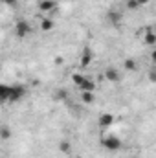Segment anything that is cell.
Here are the masks:
<instances>
[{
	"mask_svg": "<svg viewBox=\"0 0 156 158\" xmlns=\"http://www.w3.org/2000/svg\"><path fill=\"white\" fill-rule=\"evenodd\" d=\"M0 127H2V125H0Z\"/></svg>",
	"mask_w": 156,
	"mask_h": 158,
	"instance_id": "obj_25",
	"label": "cell"
},
{
	"mask_svg": "<svg viewBox=\"0 0 156 158\" xmlns=\"http://www.w3.org/2000/svg\"><path fill=\"white\" fill-rule=\"evenodd\" d=\"M81 101L84 105H92L96 101V94L94 92H81Z\"/></svg>",
	"mask_w": 156,
	"mask_h": 158,
	"instance_id": "obj_13",
	"label": "cell"
},
{
	"mask_svg": "<svg viewBox=\"0 0 156 158\" xmlns=\"http://www.w3.org/2000/svg\"><path fill=\"white\" fill-rule=\"evenodd\" d=\"M125 6H127V9H129V11H136V9H140V6L136 4V0H127V2H125Z\"/></svg>",
	"mask_w": 156,
	"mask_h": 158,
	"instance_id": "obj_18",
	"label": "cell"
},
{
	"mask_svg": "<svg viewBox=\"0 0 156 158\" xmlns=\"http://www.w3.org/2000/svg\"><path fill=\"white\" fill-rule=\"evenodd\" d=\"M83 77H84V74H81V72H74V74H72V83H74L76 86H79V83L83 81Z\"/></svg>",
	"mask_w": 156,
	"mask_h": 158,
	"instance_id": "obj_17",
	"label": "cell"
},
{
	"mask_svg": "<svg viewBox=\"0 0 156 158\" xmlns=\"http://www.w3.org/2000/svg\"><path fill=\"white\" fill-rule=\"evenodd\" d=\"M30 35H31V24H30V20H24V19L17 20V24H15V37L17 39H26Z\"/></svg>",
	"mask_w": 156,
	"mask_h": 158,
	"instance_id": "obj_2",
	"label": "cell"
},
{
	"mask_svg": "<svg viewBox=\"0 0 156 158\" xmlns=\"http://www.w3.org/2000/svg\"><path fill=\"white\" fill-rule=\"evenodd\" d=\"M114 121H116V118H114L112 112H101V114L97 116V125H99L101 129H109V127H112Z\"/></svg>",
	"mask_w": 156,
	"mask_h": 158,
	"instance_id": "obj_6",
	"label": "cell"
},
{
	"mask_svg": "<svg viewBox=\"0 0 156 158\" xmlns=\"http://www.w3.org/2000/svg\"><path fill=\"white\" fill-rule=\"evenodd\" d=\"M11 136H13V131H11L7 125H2V127H0V140H2V142H7Z\"/></svg>",
	"mask_w": 156,
	"mask_h": 158,
	"instance_id": "obj_14",
	"label": "cell"
},
{
	"mask_svg": "<svg viewBox=\"0 0 156 158\" xmlns=\"http://www.w3.org/2000/svg\"><path fill=\"white\" fill-rule=\"evenodd\" d=\"M55 98H57V99H64V98H66V92H64V90H59Z\"/></svg>",
	"mask_w": 156,
	"mask_h": 158,
	"instance_id": "obj_20",
	"label": "cell"
},
{
	"mask_svg": "<svg viewBox=\"0 0 156 158\" xmlns=\"http://www.w3.org/2000/svg\"><path fill=\"white\" fill-rule=\"evenodd\" d=\"M9 94H11V85L0 83V103H9Z\"/></svg>",
	"mask_w": 156,
	"mask_h": 158,
	"instance_id": "obj_11",
	"label": "cell"
},
{
	"mask_svg": "<svg viewBox=\"0 0 156 158\" xmlns=\"http://www.w3.org/2000/svg\"><path fill=\"white\" fill-rule=\"evenodd\" d=\"M140 33H142V39H143V42H145L147 46H154L156 44V33H154L153 28H145V30H142Z\"/></svg>",
	"mask_w": 156,
	"mask_h": 158,
	"instance_id": "obj_8",
	"label": "cell"
},
{
	"mask_svg": "<svg viewBox=\"0 0 156 158\" xmlns=\"http://www.w3.org/2000/svg\"><path fill=\"white\" fill-rule=\"evenodd\" d=\"M59 151H61L63 155H70V153H72V143H70L68 140H63V142L59 143Z\"/></svg>",
	"mask_w": 156,
	"mask_h": 158,
	"instance_id": "obj_16",
	"label": "cell"
},
{
	"mask_svg": "<svg viewBox=\"0 0 156 158\" xmlns=\"http://www.w3.org/2000/svg\"><path fill=\"white\" fill-rule=\"evenodd\" d=\"M103 79L109 81V83H119L121 81V74H119V70H117L116 66H109L103 72Z\"/></svg>",
	"mask_w": 156,
	"mask_h": 158,
	"instance_id": "obj_4",
	"label": "cell"
},
{
	"mask_svg": "<svg viewBox=\"0 0 156 158\" xmlns=\"http://www.w3.org/2000/svg\"><path fill=\"white\" fill-rule=\"evenodd\" d=\"M28 94V88L24 85H11V94H9V103H18L20 99H24Z\"/></svg>",
	"mask_w": 156,
	"mask_h": 158,
	"instance_id": "obj_3",
	"label": "cell"
},
{
	"mask_svg": "<svg viewBox=\"0 0 156 158\" xmlns=\"http://www.w3.org/2000/svg\"><path fill=\"white\" fill-rule=\"evenodd\" d=\"M101 145H103V149H107L109 153H117V151L123 147V142H121V138L116 136V134H105L103 140H101Z\"/></svg>",
	"mask_w": 156,
	"mask_h": 158,
	"instance_id": "obj_1",
	"label": "cell"
},
{
	"mask_svg": "<svg viewBox=\"0 0 156 158\" xmlns=\"http://www.w3.org/2000/svg\"><path fill=\"white\" fill-rule=\"evenodd\" d=\"M79 92H94L96 90V81L90 77V76H84L83 81L79 83Z\"/></svg>",
	"mask_w": 156,
	"mask_h": 158,
	"instance_id": "obj_7",
	"label": "cell"
},
{
	"mask_svg": "<svg viewBox=\"0 0 156 158\" xmlns=\"http://www.w3.org/2000/svg\"><path fill=\"white\" fill-rule=\"evenodd\" d=\"M149 2H151V0H136V4H138L140 7H142V6H147Z\"/></svg>",
	"mask_w": 156,
	"mask_h": 158,
	"instance_id": "obj_21",
	"label": "cell"
},
{
	"mask_svg": "<svg viewBox=\"0 0 156 158\" xmlns=\"http://www.w3.org/2000/svg\"><path fill=\"white\" fill-rule=\"evenodd\" d=\"M92 61H94V53H92V50H90V48H84L83 53H81V57H79V68H81V70L88 68V66L92 64Z\"/></svg>",
	"mask_w": 156,
	"mask_h": 158,
	"instance_id": "obj_5",
	"label": "cell"
},
{
	"mask_svg": "<svg viewBox=\"0 0 156 158\" xmlns=\"http://www.w3.org/2000/svg\"><path fill=\"white\" fill-rule=\"evenodd\" d=\"M2 4H6V6H9V7H17V4H18V0H0Z\"/></svg>",
	"mask_w": 156,
	"mask_h": 158,
	"instance_id": "obj_19",
	"label": "cell"
},
{
	"mask_svg": "<svg viewBox=\"0 0 156 158\" xmlns=\"http://www.w3.org/2000/svg\"><path fill=\"white\" fill-rule=\"evenodd\" d=\"M123 68H125V70H129V72H134V70L138 68L136 59H130V57H129V59H125V61H123Z\"/></svg>",
	"mask_w": 156,
	"mask_h": 158,
	"instance_id": "obj_15",
	"label": "cell"
},
{
	"mask_svg": "<svg viewBox=\"0 0 156 158\" xmlns=\"http://www.w3.org/2000/svg\"><path fill=\"white\" fill-rule=\"evenodd\" d=\"M76 158H83V156H76Z\"/></svg>",
	"mask_w": 156,
	"mask_h": 158,
	"instance_id": "obj_24",
	"label": "cell"
},
{
	"mask_svg": "<svg viewBox=\"0 0 156 158\" xmlns=\"http://www.w3.org/2000/svg\"><path fill=\"white\" fill-rule=\"evenodd\" d=\"M53 63H55V64H61V63H63V57H55V61H53Z\"/></svg>",
	"mask_w": 156,
	"mask_h": 158,
	"instance_id": "obj_22",
	"label": "cell"
},
{
	"mask_svg": "<svg viewBox=\"0 0 156 158\" xmlns=\"http://www.w3.org/2000/svg\"><path fill=\"white\" fill-rule=\"evenodd\" d=\"M107 19H109V22H110V24H114V26H116V24L121 22V13L116 11V9H110V11H109V15H107Z\"/></svg>",
	"mask_w": 156,
	"mask_h": 158,
	"instance_id": "obj_12",
	"label": "cell"
},
{
	"mask_svg": "<svg viewBox=\"0 0 156 158\" xmlns=\"http://www.w3.org/2000/svg\"><path fill=\"white\" fill-rule=\"evenodd\" d=\"M149 79H151V81H154V70H151V74H149Z\"/></svg>",
	"mask_w": 156,
	"mask_h": 158,
	"instance_id": "obj_23",
	"label": "cell"
},
{
	"mask_svg": "<svg viewBox=\"0 0 156 158\" xmlns=\"http://www.w3.org/2000/svg\"><path fill=\"white\" fill-rule=\"evenodd\" d=\"M39 28H40V31H44V33L53 31V28H55V20H53L51 17H44V19H40Z\"/></svg>",
	"mask_w": 156,
	"mask_h": 158,
	"instance_id": "obj_10",
	"label": "cell"
},
{
	"mask_svg": "<svg viewBox=\"0 0 156 158\" xmlns=\"http://www.w3.org/2000/svg\"><path fill=\"white\" fill-rule=\"evenodd\" d=\"M39 11L42 13H53L57 9V2L55 0H39Z\"/></svg>",
	"mask_w": 156,
	"mask_h": 158,
	"instance_id": "obj_9",
	"label": "cell"
}]
</instances>
